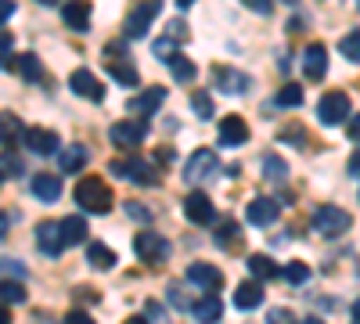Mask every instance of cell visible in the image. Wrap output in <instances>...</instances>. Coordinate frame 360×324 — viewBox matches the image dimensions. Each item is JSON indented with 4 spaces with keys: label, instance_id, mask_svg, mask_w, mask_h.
Masks as SVG:
<instances>
[{
    "label": "cell",
    "instance_id": "cell-19",
    "mask_svg": "<svg viewBox=\"0 0 360 324\" xmlns=\"http://www.w3.org/2000/svg\"><path fill=\"white\" fill-rule=\"evenodd\" d=\"M324 69H328V51H324V44H310L307 51H303V76L307 79H324Z\"/></svg>",
    "mask_w": 360,
    "mask_h": 324
},
{
    "label": "cell",
    "instance_id": "cell-32",
    "mask_svg": "<svg viewBox=\"0 0 360 324\" xmlns=\"http://www.w3.org/2000/svg\"><path fill=\"white\" fill-rule=\"evenodd\" d=\"M25 303V285L22 281H0V306Z\"/></svg>",
    "mask_w": 360,
    "mask_h": 324
},
{
    "label": "cell",
    "instance_id": "cell-51",
    "mask_svg": "<svg viewBox=\"0 0 360 324\" xmlns=\"http://www.w3.org/2000/svg\"><path fill=\"white\" fill-rule=\"evenodd\" d=\"M349 173H353V176H360V148H356V152H353V159H349Z\"/></svg>",
    "mask_w": 360,
    "mask_h": 324
},
{
    "label": "cell",
    "instance_id": "cell-36",
    "mask_svg": "<svg viewBox=\"0 0 360 324\" xmlns=\"http://www.w3.org/2000/svg\"><path fill=\"white\" fill-rule=\"evenodd\" d=\"M263 176H266V181H285L288 166L281 159H274V155H263Z\"/></svg>",
    "mask_w": 360,
    "mask_h": 324
},
{
    "label": "cell",
    "instance_id": "cell-56",
    "mask_svg": "<svg viewBox=\"0 0 360 324\" xmlns=\"http://www.w3.org/2000/svg\"><path fill=\"white\" fill-rule=\"evenodd\" d=\"M353 320H356V324H360V299H356V303H353Z\"/></svg>",
    "mask_w": 360,
    "mask_h": 324
},
{
    "label": "cell",
    "instance_id": "cell-54",
    "mask_svg": "<svg viewBox=\"0 0 360 324\" xmlns=\"http://www.w3.org/2000/svg\"><path fill=\"white\" fill-rule=\"evenodd\" d=\"M191 4H195V0H176V8H180V11H188Z\"/></svg>",
    "mask_w": 360,
    "mask_h": 324
},
{
    "label": "cell",
    "instance_id": "cell-22",
    "mask_svg": "<svg viewBox=\"0 0 360 324\" xmlns=\"http://www.w3.org/2000/svg\"><path fill=\"white\" fill-rule=\"evenodd\" d=\"M25 137V127L15 112H0V148H15V141Z\"/></svg>",
    "mask_w": 360,
    "mask_h": 324
},
{
    "label": "cell",
    "instance_id": "cell-59",
    "mask_svg": "<svg viewBox=\"0 0 360 324\" xmlns=\"http://www.w3.org/2000/svg\"><path fill=\"white\" fill-rule=\"evenodd\" d=\"M4 181H8V176H4V173H0V184H4Z\"/></svg>",
    "mask_w": 360,
    "mask_h": 324
},
{
    "label": "cell",
    "instance_id": "cell-3",
    "mask_svg": "<svg viewBox=\"0 0 360 324\" xmlns=\"http://www.w3.org/2000/svg\"><path fill=\"white\" fill-rule=\"evenodd\" d=\"M349 213L339 209V205H321V209L314 213V231L324 234V238H339V234L349 231Z\"/></svg>",
    "mask_w": 360,
    "mask_h": 324
},
{
    "label": "cell",
    "instance_id": "cell-4",
    "mask_svg": "<svg viewBox=\"0 0 360 324\" xmlns=\"http://www.w3.org/2000/svg\"><path fill=\"white\" fill-rule=\"evenodd\" d=\"M159 11H162V0H141V4L130 11V18H127V25H123V33H127L130 40H141L148 29H152V22L159 18Z\"/></svg>",
    "mask_w": 360,
    "mask_h": 324
},
{
    "label": "cell",
    "instance_id": "cell-6",
    "mask_svg": "<svg viewBox=\"0 0 360 324\" xmlns=\"http://www.w3.org/2000/svg\"><path fill=\"white\" fill-rule=\"evenodd\" d=\"M317 119H321L324 127L346 123V119H349V98H346L342 91H328V94L321 98V105H317Z\"/></svg>",
    "mask_w": 360,
    "mask_h": 324
},
{
    "label": "cell",
    "instance_id": "cell-11",
    "mask_svg": "<svg viewBox=\"0 0 360 324\" xmlns=\"http://www.w3.org/2000/svg\"><path fill=\"white\" fill-rule=\"evenodd\" d=\"M69 91L79 94V98H86V101H105V83L90 72V69H76V72L69 76Z\"/></svg>",
    "mask_w": 360,
    "mask_h": 324
},
{
    "label": "cell",
    "instance_id": "cell-13",
    "mask_svg": "<svg viewBox=\"0 0 360 324\" xmlns=\"http://www.w3.org/2000/svg\"><path fill=\"white\" fill-rule=\"evenodd\" d=\"M37 245H40V252L44 256H51V259H58L65 252V242H62V223L58 220H44L40 227H37Z\"/></svg>",
    "mask_w": 360,
    "mask_h": 324
},
{
    "label": "cell",
    "instance_id": "cell-16",
    "mask_svg": "<svg viewBox=\"0 0 360 324\" xmlns=\"http://www.w3.org/2000/svg\"><path fill=\"white\" fill-rule=\"evenodd\" d=\"M25 148L33 152V155H51L58 152V134L54 130H44V127H33V130H25Z\"/></svg>",
    "mask_w": 360,
    "mask_h": 324
},
{
    "label": "cell",
    "instance_id": "cell-58",
    "mask_svg": "<svg viewBox=\"0 0 360 324\" xmlns=\"http://www.w3.org/2000/svg\"><path fill=\"white\" fill-rule=\"evenodd\" d=\"M37 4H58V0H37Z\"/></svg>",
    "mask_w": 360,
    "mask_h": 324
},
{
    "label": "cell",
    "instance_id": "cell-21",
    "mask_svg": "<svg viewBox=\"0 0 360 324\" xmlns=\"http://www.w3.org/2000/svg\"><path fill=\"white\" fill-rule=\"evenodd\" d=\"M191 313H195L198 324H220L224 303H220V296H202L198 303H191Z\"/></svg>",
    "mask_w": 360,
    "mask_h": 324
},
{
    "label": "cell",
    "instance_id": "cell-26",
    "mask_svg": "<svg viewBox=\"0 0 360 324\" xmlns=\"http://www.w3.org/2000/svg\"><path fill=\"white\" fill-rule=\"evenodd\" d=\"M86 263L94 271H112L115 267V252L105 245V242H90V249H86Z\"/></svg>",
    "mask_w": 360,
    "mask_h": 324
},
{
    "label": "cell",
    "instance_id": "cell-47",
    "mask_svg": "<svg viewBox=\"0 0 360 324\" xmlns=\"http://www.w3.org/2000/svg\"><path fill=\"white\" fill-rule=\"evenodd\" d=\"M65 324H94V317H90L86 310H69V317H65Z\"/></svg>",
    "mask_w": 360,
    "mask_h": 324
},
{
    "label": "cell",
    "instance_id": "cell-7",
    "mask_svg": "<svg viewBox=\"0 0 360 324\" xmlns=\"http://www.w3.org/2000/svg\"><path fill=\"white\" fill-rule=\"evenodd\" d=\"M188 285H195V288H202L205 296H220V285H224V274L213 267V263H191L188 267Z\"/></svg>",
    "mask_w": 360,
    "mask_h": 324
},
{
    "label": "cell",
    "instance_id": "cell-18",
    "mask_svg": "<svg viewBox=\"0 0 360 324\" xmlns=\"http://www.w3.org/2000/svg\"><path fill=\"white\" fill-rule=\"evenodd\" d=\"M62 22L72 29V33H86L90 29V0H69L62 8Z\"/></svg>",
    "mask_w": 360,
    "mask_h": 324
},
{
    "label": "cell",
    "instance_id": "cell-1",
    "mask_svg": "<svg viewBox=\"0 0 360 324\" xmlns=\"http://www.w3.org/2000/svg\"><path fill=\"white\" fill-rule=\"evenodd\" d=\"M76 202L83 213H108L115 198H112V188L101 181V176H83L76 184Z\"/></svg>",
    "mask_w": 360,
    "mask_h": 324
},
{
    "label": "cell",
    "instance_id": "cell-33",
    "mask_svg": "<svg viewBox=\"0 0 360 324\" xmlns=\"http://www.w3.org/2000/svg\"><path fill=\"white\" fill-rule=\"evenodd\" d=\"M169 69H173V79H176V83H191L195 72H198L195 62H191V58H184V54H176L173 62H169Z\"/></svg>",
    "mask_w": 360,
    "mask_h": 324
},
{
    "label": "cell",
    "instance_id": "cell-49",
    "mask_svg": "<svg viewBox=\"0 0 360 324\" xmlns=\"http://www.w3.org/2000/svg\"><path fill=\"white\" fill-rule=\"evenodd\" d=\"M188 37V25L184 22H169V40L176 44V40H184Z\"/></svg>",
    "mask_w": 360,
    "mask_h": 324
},
{
    "label": "cell",
    "instance_id": "cell-5",
    "mask_svg": "<svg viewBox=\"0 0 360 324\" xmlns=\"http://www.w3.org/2000/svg\"><path fill=\"white\" fill-rule=\"evenodd\" d=\"M134 249H137L141 263H148V267H159V263L169 259V242L159 238L155 231H141L137 238H134Z\"/></svg>",
    "mask_w": 360,
    "mask_h": 324
},
{
    "label": "cell",
    "instance_id": "cell-35",
    "mask_svg": "<svg viewBox=\"0 0 360 324\" xmlns=\"http://www.w3.org/2000/svg\"><path fill=\"white\" fill-rule=\"evenodd\" d=\"M339 51H342L346 62H360V29H353V33H346L339 40Z\"/></svg>",
    "mask_w": 360,
    "mask_h": 324
},
{
    "label": "cell",
    "instance_id": "cell-50",
    "mask_svg": "<svg viewBox=\"0 0 360 324\" xmlns=\"http://www.w3.org/2000/svg\"><path fill=\"white\" fill-rule=\"evenodd\" d=\"M346 137L360 144V115H353V119H349V130H346Z\"/></svg>",
    "mask_w": 360,
    "mask_h": 324
},
{
    "label": "cell",
    "instance_id": "cell-45",
    "mask_svg": "<svg viewBox=\"0 0 360 324\" xmlns=\"http://www.w3.org/2000/svg\"><path fill=\"white\" fill-rule=\"evenodd\" d=\"M127 216H134V220H152V213H148L141 202H127Z\"/></svg>",
    "mask_w": 360,
    "mask_h": 324
},
{
    "label": "cell",
    "instance_id": "cell-14",
    "mask_svg": "<svg viewBox=\"0 0 360 324\" xmlns=\"http://www.w3.org/2000/svg\"><path fill=\"white\" fill-rule=\"evenodd\" d=\"M278 216H281V205H278L274 198H252L249 209H245V220H249L252 227H270Z\"/></svg>",
    "mask_w": 360,
    "mask_h": 324
},
{
    "label": "cell",
    "instance_id": "cell-24",
    "mask_svg": "<svg viewBox=\"0 0 360 324\" xmlns=\"http://www.w3.org/2000/svg\"><path fill=\"white\" fill-rule=\"evenodd\" d=\"M33 195L40 202H58L62 198V181H58L54 173H37L33 176Z\"/></svg>",
    "mask_w": 360,
    "mask_h": 324
},
{
    "label": "cell",
    "instance_id": "cell-10",
    "mask_svg": "<svg viewBox=\"0 0 360 324\" xmlns=\"http://www.w3.org/2000/svg\"><path fill=\"white\" fill-rule=\"evenodd\" d=\"M213 86H217L220 94L238 98V94L249 91V76L238 72V69H231V65H213Z\"/></svg>",
    "mask_w": 360,
    "mask_h": 324
},
{
    "label": "cell",
    "instance_id": "cell-41",
    "mask_svg": "<svg viewBox=\"0 0 360 324\" xmlns=\"http://www.w3.org/2000/svg\"><path fill=\"white\" fill-rule=\"evenodd\" d=\"M155 58H162V62H173V58H176V44L166 37V40H159L155 44Z\"/></svg>",
    "mask_w": 360,
    "mask_h": 324
},
{
    "label": "cell",
    "instance_id": "cell-39",
    "mask_svg": "<svg viewBox=\"0 0 360 324\" xmlns=\"http://www.w3.org/2000/svg\"><path fill=\"white\" fill-rule=\"evenodd\" d=\"M0 173H4V176H18L22 173V162H18V155H0Z\"/></svg>",
    "mask_w": 360,
    "mask_h": 324
},
{
    "label": "cell",
    "instance_id": "cell-28",
    "mask_svg": "<svg viewBox=\"0 0 360 324\" xmlns=\"http://www.w3.org/2000/svg\"><path fill=\"white\" fill-rule=\"evenodd\" d=\"M58 223H62V242H65V249L86 242V220H83V216H65V220H58Z\"/></svg>",
    "mask_w": 360,
    "mask_h": 324
},
{
    "label": "cell",
    "instance_id": "cell-31",
    "mask_svg": "<svg viewBox=\"0 0 360 324\" xmlns=\"http://www.w3.org/2000/svg\"><path fill=\"white\" fill-rule=\"evenodd\" d=\"M281 278L288 285H307L310 281V267H307L303 259H292V263H285V267H281Z\"/></svg>",
    "mask_w": 360,
    "mask_h": 324
},
{
    "label": "cell",
    "instance_id": "cell-12",
    "mask_svg": "<svg viewBox=\"0 0 360 324\" xmlns=\"http://www.w3.org/2000/svg\"><path fill=\"white\" fill-rule=\"evenodd\" d=\"M217 162H220V159H217V152H213V148H198V152L184 162V181H188V184L205 181L209 173H217Z\"/></svg>",
    "mask_w": 360,
    "mask_h": 324
},
{
    "label": "cell",
    "instance_id": "cell-52",
    "mask_svg": "<svg viewBox=\"0 0 360 324\" xmlns=\"http://www.w3.org/2000/svg\"><path fill=\"white\" fill-rule=\"evenodd\" d=\"M0 324H11V310L8 306H0Z\"/></svg>",
    "mask_w": 360,
    "mask_h": 324
},
{
    "label": "cell",
    "instance_id": "cell-48",
    "mask_svg": "<svg viewBox=\"0 0 360 324\" xmlns=\"http://www.w3.org/2000/svg\"><path fill=\"white\" fill-rule=\"evenodd\" d=\"M15 18V0H0V25Z\"/></svg>",
    "mask_w": 360,
    "mask_h": 324
},
{
    "label": "cell",
    "instance_id": "cell-57",
    "mask_svg": "<svg viewBox=\"0 0 360 324\" xmlns=\"http://www.w3.org/2000/svg\"><path fill=\"white\" fill-rule=\"evenodd\" d=\"M303 324H324V320H317V317H307V320H303Z\"/></svg>",
    "mask_w": 360,
    "mask_h": 324
},
{
    "label": "cell",
    "instance_id": "cell-53",
    "mask_svg": "<svg viewBox=\"0 0 360 324\" xmlns=\"http://www.w3.org/2000/svg\"><path fill=\"white\" fill-rule=\"evenodd\" d=\"M8 227H11V223H8V216L0 213V238H4V234H8Z\"/></svg>",
    "mask_w": 360,
    "mask_h": 324
},
{
    "label": "cell",
    "instance_id": "cell-43",
    "mask_svg": "<svg viewBox=\"0 0 360 324\" xmlns=\"http://www.w3.org/2000/svg\"><path fill=\"white\" fill-rule=\"evenodd\" d=\"M242 4L249 11H256V15H270V11H274V0H242Z\"/></svg>",
    "mask_w": 360,
    "mask_h": 324
},
{
    "label": "cell",
    "instance_id": "cell-38",
    "mask_svg": "<svg viewBox=\"0 0 360 324\" xmlns=\"http://www.w3.org/2000/svg\"><path fill=\"white\" fill-rule=\"evenodd\" d=\"M11 54H15V37L11 33H0V69L11 62Z\"/></svg>",
    "mask_w": 360,
    "mask_h": 324
},
{
    "label": "cell",
    "instance_id": "cell-37",
    "mask_svg": "<svg viewBox=\"0 0 360 324\" xmlns=\"http://www.w3.org/2000/svg\"><path fill=\"white\" fill-rule=\"evenodd\" d=\"M191 108H195L198 119H209V115H213V98H209L205 91H198V94L191 98Z\"/></svg>",
    "mask_w": 360,
    "mask_h": 324
},
{
    "label": "cell",
    "instance_id": "cell-46",
    "mask_svg": "<svg viewBox=\"0 0 360 324\" xmlns=\"http://www.w3.org/2000/svg\"><path fill=\"white\" fill-rule=\"evenodd\" d=\"M0 274H25V267H22V263L18 259H0Z\"/></svg>",
    "mask_w": 360,
    "mask_h": 324
},
{
    "label": "cell",
    "instance_id": "cell-44",
    "mask_svg": "<svg viewBox=\"0 0 360 324\" xmlns=\"http://www.w3.org/2000/svg\"><path fill=\"white\" fill-rule=\"evenodd\" d=\"M148 306V324H166V313H162V303H144Z\"/></svg>",
    "mask_w": 360,
    "mask_h": 324
},
{
    "label": "cell",
    "instance_id": "cell-55",
    "mask_svg": "<svg viewBox=\"0 0 360 324\" xmlns=\"http://www.w3.org/2000/svg\"><path fill=\"white\" fill-rule=\"evenodd\" d=\"M123 324H148V317H130V320H123Z\"/></svg>",
    "mask_w": 360,
    "mask_h": 324
},
{
    "label": "cell",
    "instance_id": "cell-34",
    "mask_svg": "<svg viewBox=\"0 0 360 324\" xmlns=\"http://www.w3.org/2000/svg\"><path fill=\"white\" fill-rule=\"evenodd\" d=\"M238 238H242V227H238V220H220V223H217V245H234Z\"/></svg>",
    "mask_w": 360,
    "mask_h": 324
},
{
    "label": "cell",
    "instance_id": "cell-30",
    "mask_svg": "<svg viewBox=\"0 0 360 324\" xmlns=\"http://www.w3.org/2000/svg\"><path fill=\"white\" fill-rule=\"evenodd\" d=\"M86 166V148L83 144H72V148L62 152V173H79Z\"/></svg>",
    "mask_w": 360,
    "mask_h": 324
},
{
    "label": "cell",
    "instance_id": "cell-61",
    "mask_svg": "<svg viewBox=\"0 0 360 324\" xmlns=\"http://www.w3.org/2000/svg\"><path fill=\"white\" fill-rule=\"evenodd\" d=\"M353 4H356V11H360V0H353Z\"/></svg>",
    "mask_w": 360,
    "mask_h": 324
},
{
    "label": "cell",
    "instance_id": "cell-42",
    "mask_svg": "<svg viewBox=\"0 0 360 324\" xmlns=\"http://www.w3.org/2000/svg\"><path fill=\"white\" fill-rule=\"evenodd\" d=\"M281 141H288V144H299V148H303V144H307V130H303V127H288V130L281 134Z\"/></svg>",
    "mask_w": 360,
    "mask_h": 324
},
{
    "label": "cell",
    "instance_id": "cell-29",
    "mask_svg": "<svg viewBox=\"0 0 360 324\" xmlns=\"http://www.w3.org/2000/svg\"><path fill=\"white\" fill-rule=\"evenodd\" d=\"M270 105H278V108H299V105H303V86H299V83H285Z\"/></svg>",
    "mask_w": 360,
    "mask_h": 324
},
{
    "label": "cell",
    "instance_id": "cell-27",
    "mask_svg": "<svg viewBox=\"0 0 360 324\" xmlns=\"http://www.w3.org/2000/svg\"><path fill=\"white\" fill-rule=\"evenodd\" d=\"M249 271H252V278L256 281H274V278H281V267L270 256H249Z\"/></svg>",
    "mask_w": 360,
    "mask_h": 324
},
{
    "label": "cell",
    "instance_id": "cell-23",
    "mask_svg": "<svg viewBox=\"0 0 360 324\" xmlns=\"http://www.w3.org/2000/svg\"><path fill=\"white\" fill-rule=\"evenodd\" d=\"M11 69L25 79V83H40L44 79V65H40V58L33 54V51H25V54H18L15 62H11Z\"/></svg>",
    "mask_w": 360,
    "mask_h": 324
},
{
    "label": "cell",
    "instance_id": "cell-17",
    "mask_svg": "<svg viewBox=\"0 0 360 324\" xmlns=\"http://www.w3.org/2000/svg\"><path fill=\"white\" fill-rule=\"evenodd\" d=\"M234 306L242 310V313H249V310H256V306H263V281H242L234 288Z\"/></svg>",
    "mask_w": 360,
    "mask_h": 324
},
{
    "label": "cell",
    "instance_id": "cell-9",
    "mask_svg": "<svg viewBox=\"0 0 360 324\" xmlns=\"http://www.w3.org/2000/svg\"><path fill=\"white\" fill-rule=\"evenodd\" d=\"M184 216L195 223V227H209V223H217V209H213V202H209L205 191H191L184 198Z\"/></svg>",
    "mask_w": 360,
    "mask_h": 324
},
{
    "label": "cell",
    "instance_id": "cell-60",
    "mask_svg": "<svg viewBox=\"0 0 360 324\" xmlns=\"http://www.w3.org/2000/svg\"><path fill=\"white\" fill-rule=\"evenodd\" d=\"M285 4H299V0H285Z\"/></svg>",
    "mask_w": 360,
    "mask_h": 324
},
{
    "label": "cell",
    "instance_id": "cell-2",
    "mask_svg": "<svg viewBox=\"0 0 360 324\" xmlns=\"http://www.w3.org/2000/svg\"><path fill=\"white\" fill-rule=\"evenodd\" d=\"M112 173H115V176H127V181H134V184H141V188L159 184V176H162V169H159L155 159H137V155L115 159V162H112Z\"/></svg>",
    "mask_w": 360,
    "mask_h": 324
},
{
    "label": "cell",
    "instance_id": "cell-40",
    "mask_svg": "<svg viewBox=\"0 0 360 324\" xmlns=\"http://www.w3.org/2000/svg\"><path fill=\"white\" fill-rule=\"evenodd\" d=\"M266 324H299V320H295L285 306H274V310L266 313Z\"/></svg>",
    "mask_w": 360,
    "mask_h": 324
},
{
    "label": "cell",
    "instance_id": "cell-8",
    "mask_svg": "<svg viewBox=\"0 0 360 324\" xmlns=\"http://www.w3.org/2000/svg\"><path fill=\"white\" fill-rule=\"evenodd\" d=\"M144 134H148L144 119H119V123H112V130H108V137H112L115 148H137V144L144 141Z\"/></svg>",
    "mask_w": 360,
    "mask_h": 324
},
{
    "label": "cell",
    "instance_id": "cell-25",
    "mask_svg": "<svg viewBox=\"0 0 360 324\" xmlns=\"http://www.w3.org/2000/svg\"><path fill=\"white\" fill-rule=\"evenodd\" d=\"M108 72L119 86H137V69L134 62H119V54H108Z\"/></svg>",
    "mask_w": 360,
    "mask_h": 324
},
{
    "label": "cell",
    "instance_id": "cell-20",
    "mask_svg": "<svg viewBox=\"0 0 360 324\" xmlns=\"http://www.w3.org/2000/svg\"><path fill=\"white\" fill-rule=\"evenodd\" d=\"M162 101H166V86H148V91H141V94L130 101V112H137V115H152V112H159Z\"/></svg>",
    "mask_w": 360,
    "mask_h": 324
},
{
    "label": "cell",
    "instance_id": "cell-15",
    "mask_svg": "<svg viewBox=\"0 0 360 324\" xmlns=\"http://www.w3.org/2000/svg\"><path fill=\"white\" fill-rule=\"evenodd\" d=\"M249 141V123L242 115H224L220 119V144L224 148H238V144Z\"/></svg>",
    "mask_w": 360,
    "mask_h": 324
}]
</instances>
